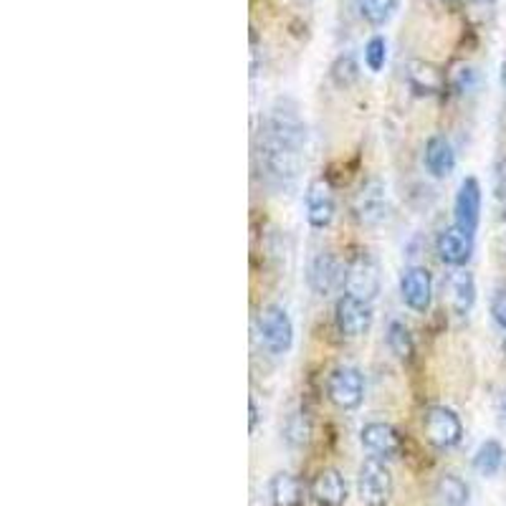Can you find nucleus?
Wrapping results in <instances>:
<instances>
[{
	"label": "nucleus",
	"instance_id": "f257e3e1",
	"mask_svg": "<svg viewBox=\"0 0 506 506\" xmlns=\"http://www.w3.org/2000/svg\"><path fill=\"white\" fill-rule=\"evenodd\" d=\"M261 163L266 173L278 182H292L301 170V148H294L274 134H261Z\"/></svg>",
	"mask_w": 506,
	"mask_h": 506
},
{
	"label": "nucleus",
	"instance_id": "f03ea898",
	"mask_svg": "<svg viewBox=\"0 0 506 506\" xmlns=\"http://www.w3.org/2000/svg\"><path fill=\"white\" fill-rule=\"evenodd\" d=\"M357 489L367 506H388L392 499V474L382 458L370 456L359 466Z\"/></svg>",
	"mask_w": 506,
	"mask_h": 506
},
{
	"label": "nucleus",
	"instance_id": "7ed1b4c3",
	"mask_svg": "<svg viewBox=\"0 0 506 506\" xmlns=\"http://www.w3.org/2000/svg\"><path fill=\"white\" fill-rule=\"evenodd\" d=\"M344 294L373 301L380 294V266L370 253H359L344 269Z\"/></svg>",
	"mask_w": 506,
	"mask_h": 506
},
{
	"label": "nucleus",
	"instance_id": "20e7f679",
	"mask_svg": "<svg viewBox=\"0 0 506 506\" xmlns=\"http://www.w3.org/2000/svg\"><path fill=\"white\" fill-rule=\"evenodd\" d=\"M259 334H261V340L269 352L286 355L292 349V342H294V325H292L286 309L277 307V304L266 307L259 314Z\"/></svg>",
	"mask_w": 506,
	"mask_h": 506
},
{
	"label": "nucleus",
	"instance_id": "39448f33",
	"mask_svg": "<svg viewBox=\"0 0 506 506\" xmlns=\"http://www.w3.org/2000/svg\"><path fill=\"white\" fill-rule=\"evenodd\" d=\"M425 438L430 446L436 448H454L463 438V425H461V418L451 408H443V406H436L425 413Z\"/></svg>",
	"mask_w": 506,
	"mask_h": 506
},
{
	"label": "nucleus",
	"instance_id": "423d86ee",
	"mask_svg": "<svg viewBox=\"0 0 506 506\" xmlns=\"http://www.w3.org/2000/svg\"><path fill=\"white\" fill-rule=\"evenodd\" d=\"M352 213L362 226H377L385 221L388 215V190L382 185V180H367L362 182L357 196L352 200Z\"/></svg>",
	"mask_w": 506,
	"mask_h": 506
},
{
	"label": "nucleus",
	"instance_id": "0eeeda50",
	"mask_svg": "<svg viewBox=\"0 0 506 506\" xmlns=\"http://www.w3.org/2000/svg\"><path fill=\"white\" fill-rule=\"evenodd\" d=\"M327 398L342 410L359 408L365 398V380L355 367H337L327 380Z\"/></svg>",
	"mask_w": 506,
	"mask_h": 506
},
{
	"label": "nucleus",
	"instance_id": "6e6552de",
	"mask_svg": "<svg viewBox=\"0 0 506 506\" xmlns=\"http://www.w3.org/2000/svg\"><path fill=\"white\" fill-rule=\"evenodd\" d=\"M334 322L337 329L344 337H362L367 329L373 327V309L370 301H362L355 296H340L337 307H334Z\"/></svg>",
	"mask_w": 506,
	"mask_h": 506
},
{
	"label": "nucleus",
	"instance_id": "1a4fd4ad",
	"mask_svg": "<svg viewBox=\"0 0 506 506\" xmlns=\"http://www.w3.org/2000/svg\"><path fill=\"white\" fill-rule=\"evenodd\" d=\"M400 296L410 309L425 314L433 301V278L423 266H410L400 277Z\"/></svg>",
	"mask_w": 506,
	"mask_h": 506
},
{
	"label": "nucleus",
	"instance_id": "9d476101",
	"mask_svg": "<svg viewBox=\"0 0 506 506\" xmlns=\"http://www.w3.org/2000/svg\"><path fill=\"white\" fill-rule=\"evenodd\" d=\"M436 251H438L443 263L461 269V266L469 263L471 253H474V236L466 233L463 229H458V226H448V229H443L438 233Z\"/></svg>",
	"mask_w": 506,
	"mask_h": 506
},
{
	"label": "nucleus",
	"instance_id": "9b49d317",
	"mask_svg": "<svg viewBox=\"0 0 506 506\" xmlns=\"http://www.w3.org/2000/svg\"><path fill=\"white\" fill-rule=\"evenodd\" d=\"M454 213H456V226L466 233L476 236L478 229V218H481V185L476 178H466L461 182L456 193V203H454Z\"/></svg>",
	"mask_w": 506,
	"mask_h": 506
},
{
	"label": "nucleus",
	"instance_id": "f8f14e48",
	"mask_svg": "<svg viewBox=\"0 0 506 506\" xmlns=\"http://www.w3.org/2000/svg\"><path fill=\"white\" fill-rule=\"evenodd\" d=\"M334 190L327 180H314L307 190V221L311 229H327L334 218Z\"/></svg>",
	"mask_w": 506,
	"mask_h": 506
},
{
	"label": "nucleus",
	"instance_id": "ddd939ff",
	"mask_svg": "<svg viewBox=\"0 0 506 506\" xmlns=\"http://www.w3.org/2000/svg\"><path fill=\"white\" fill-rule=\"evenodd\" d=\"M362 446L375 458H398L403 451V438L400 433L388 423H367L362 428Z\"/></svg>",
	"mask_w": 506,
	"mask_h": 506
},
{
	"label": "nucleus",
	"instance_id": "4468645a",
	"mask_svg": "<svg viewBox=\"0 0 506 506\" xmlns=\"http://www.w3.org/2000/svg\"><path fill=\"white\" fill-rule=\"evenodd\" d=\"M344 284V271L337 256L332 253H319L314 256V261L309 266V286L314 289V294L329 296L334 289H340Z\"/></svg>",
	"mask_w": 506,
	"mask_h": 506
},
{
	"label": "nucleus",
	"instance_id": "2eb2a0df",
	"mask_svg": "<svg viewBox=\"0 0 506 506\" xmlns=\"http://www.w3.org/2000/svg\"><path fill=\"white\" fill-rule=\"evenodd\" d=\"M309 496L317 506H342L347 502V484L337 469H325L311 478Z\"/></svg>",
	"mask_w": 506,
	"mask_h": 506
},
{
	"label": "nucleus",
	"instance_id": "dca6fc26",
	"mask_svg": "<svg viewBox=\"0 0 506 506\" xmlns=\"http://www.w3.org/2000/svg\"><path fill=\"white\" fill-rule=\"evenodd\" d=\"M446 292H448V304L456 314H469L476 304V281L471 271L458 269L446 281Z\"/></svg>",
	"mask_w": 506,
	"mask_h": 506
},
{
	"label": "nucleus",
	"instance_id": "f3484780",
	"mask_svg": "<svg viewBox=\"0 0 506 506\" xmlns=\"http://www.w3.org/2000/svg\"><path fill=\"white\" fill-rule=\"evenodd\" d=\"M425 167L433 178H448L456 167V152L454 145L446 140V137H430L428 145H425Z\"/></svg>",
	"mask_w": 506,
	"mask_h": 506
},
{
	"label": "nucleus",
	"instance_id": "a211bd4d",
	"mask_svg": "<svg viewBox=\"0 0 506 506\" xmlns=\"http://www.w3.org/2000/svg\"><path fill=\"white\" fill-rule=\"evenodd\" d=\"M271 506H304V486L292 474H277L269 484Z\"/></svg>",
	"mask_w": 506,
	"mask_h": 506
},
{
	"label": "nucleus",
	"instance_id": "6ab92c4d",
	"mask_svg": "<svg viewBox=\"0 0 506 506\" xmlns=\"http://www.w3.org/2000/svg\"><path fill=\"white\" fill-rule=\"evenodd\" d=\"M408 82L418 94H438L443 89V74L436 66L423 61H410Z\"/></svg>",
	"mask_w": 506,
	"mask_h": 506
},
{
	"label": "nucleus",
	"instance_id": "aec40b11",
	"mask_svg": "<svg viewBox=\"0 0 506 506\" xmlns=\"http://www.w3.org/2000/svg\"><path fill=\"white\" fill-rule=\"evenodd\" d=\"M504 466V448L499 441H486L478 446L474 456V469L481 476L499 474V469Z\"/></svg>",
	"mask_w": 506,
	"mask_h": 506
},
{
	"label": "nucleus",
	"instance_id": "412c9836",
	"mask_svg": "<svg viewBox=\"0 0 506 506\" xmlns=\"http://www.w3.org/2000/svg\"><path fill=\"white\" fill-rule=\"evenodd\" d=\"M438 499L443 506H466L469 504V484L456 474H446L438 481Z\"/></svg>",
	"mask_w": 506,
	"mask_h": 506
},
{
	"label": "nucleus",
	"instance_id": "4be33fe9",
	"mask_svg": "<svg viewBox=\"0 0 506 506\" xmlns=\"http://www.w3.org/2000/svg\"><path fill=\"white\" fill-rule=\"evenodd\" d=\"M395 5H398V0H357L359 16L373 26L388 23L395 13Z\"/></svg>",
	"mask_w": 506,
	"mask_h": 506
},
{
	"label": "nucleus",
	"instance_id": "5701e85b",
	"mask_svg": "<svg viewBox=\"0 0 506 506\" xmlns=\"http://www.w3.org/2000/svg\"><path fill=\"white\" fill-rule=\"evenodd\" d=\"M388 347L392 349V355L398 359H410L413 357V337H410V329L403 322H390L388 327Z\"/></svg>",
	"mask_w": 506,
	"mask_h": 506
},
{
	"label": "nucleus",
	"instance_id": "b1692460",
	"mask_svg": "<svg viewBox=\"0 0 506 506\" xmlns=\"http://www.w3.org/2000/svg\"><path fill=\"white\" fill-rule=\"evenodd\" d=\"M311 436V421L307 418V413L296 410L289 415V421L284 425V438L292 446H307Z\"/></svg>",
	"mask_w": 506,
	"mask_h": 506
},
{
	"label": "nucleus",
	"instance_id": "393cba45",
	"mask_svg": "<svg viewBox=\"0 0 506 506\" xmlns=\"http://www.w3.org/2000/svg\"><path fill=\"white\" fill-rule=\"evenodd\" d=\"M388 61V44H385V38L382 36H373L370 41H367V46H365V64L370 71H380L382 66Z\"/></svg>",
	"mask_w": 506,
	"mask_h": 506
},
{
	"label": "nucleus",
	"instance_id": "a878e982",
	"mask_svg": "<svg viewBox=\"0 0 506 506\" xmlns=\"http://www.w3.org/2000/svg\"><path fill=\"white\" fill-rule=\"evenodd\" d=\"M332 79L340 84V86H349V84L357 79V64L352 56H340L337 64L332 66Z\"/></svg>",
	"mask_w": 506,
	"mask_h": 506
},
{
	"label": "nucleus",
	"instance_id": "bb28decb",
	"mask_svg": "<svg viewBox=\"0 0 506 506\" xmlns=\"http://www.w3.org/2000/svg\"><path fill=\"white\" fill-rule=\"evenodd\" d=\"M491 317H494V322L506 332V289L496 292V296H494V301H491Z\"/></svg>",
	"mask_w": 506,
	"mask_h": 506
},
{
	"label": "nucleus",
	"instance_id": "cd10ccee",
	"mask_svg": "<svg viewBox=\"0 0 506 506\" xmlns=\"http://www.w3.org/2000/svg\"><path fill=\"white\" fill-rule=\"evenodd\" d=\"M494 190L499 200H506V160L496 165V175H494Z\"/></svg>",
	"mask_w": 506,
	"mask_h": 506
},
{
	"label": "nucleus",
	"instance_id": "c85d7f7f",
	"mask_svg": "<svg viewBox=\"0 0 506 506\" xmlns=\"http://www.w3.org/2000/svg\"><path fill=\"white\" fill-rule=\"evenodd\" d=\"M248 408H251V430H256V423H259V408H256V400H253V398H251Z\"/></svg>",
	"mask_w": 506,
	"mask_h": 506
},
{
	"label": "nucleus",
	"instance_id": "c756f323",
	"mask_svg": "<svg viewBox=\"0 0 506 506\" xmlns=\"http://www.w3.org/2000/svg\"><path fill=\"white\" fill-rule=\"evenodd\" d=\"M499 410H502V418H504V421H506V395H504V398H502V403H499Z\"/></svg>",
	"mask_w": 506,
	"mask_h": 506
},
{
	"label": "nucleus",
	"instance_id": "7c9ffc66",
	"mask_svg": "<svg viewBox=\"0 0 506 506\" xmlns=\"http://www.w3.org/2000/svg\"><path fill=\"white\" fill-rule=\"evenodd\" d=\"M502 86H504V92H506V64L502 66Z\"/></svg>",
	"mask_w": 506,
	"mask_h": 506
},
{
	"label": "nucleus",
	"instance_id": "2f4dec72",
	"mask_svg": "<svg viewBox=\"0 0 506 506\" xmlns=\"http://www.w3.org/2000/svg\"><path fill=\"white\" fill-rule=\"evenodd\" d=\"M504 355H506V342H504Z\"/></svg>",
	"mask_w": 506,
	"mask_h": 506
}]
</instances>
